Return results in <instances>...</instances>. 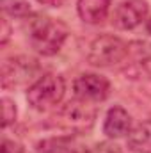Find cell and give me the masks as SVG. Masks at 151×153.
<instances>
[{"label": "cell", "instance_id": "cell-1", "mask_svg": "<svg viewBox=\"0 0 151 153\" xmlns=\"http://www.w3.org/2000/svg\"><path fill=\"white\" fill-rule=\"evenodd\" d=\"M66 38L68 27L59 20L36 14L29 23V41L32 48L44 57L55 55L62 48Z\"/></svg>", "mask_w": 151, "mask_h": 153}, {"label": "cell", "instance_id": "cell-2", "mask_svg": "<svg viewBox=\"0 0 151 153\" xmlns=\"http://www.w3.org/2000/svg\"><path fill=\"white\" fill-rule=\"evenodd\" d=\"M94 119H96L94 103L82 98H75L68 102L53 116V123L59 128L68 130L71 134H84L91 130V126L94 125Z\"/></svg>", "mask_w": 151, "mask_h": 153}, {"label": "cell", "instance_id": "cell-3", "mask_svg": "<svg viewBox=\"0 0 151 153\" xmlns=\"http://www.w3.org/2000/svg\"><path fill=\"white\" fill-rule=\"evenodd\" d=\"M64 93H66L64 78L55 73H46L29 87L27 102L34 111L44 112V111H50L52 107L59 105L61 100L64 98Z\"/></svg>", "mask_w": 151, "mask_h": 153}, {"label": "cell", "instance_id": "cell-4", "mask_svg": "<svg viewBox=\"0 0 151 153\" xmlns=\"http://www.w3.org/2000/svg\"><path fill=\"white\" fill-rule=\"evenodd\" d=\"M128 57V45L123 39L110 36V34H101L94 38L89 45L87 52V61L89 64L96 68H110L114 64H119Z\"/></svg>", "mask_w": 151, "mask_h": 153}, {"label": "cell", "instance_id": "cell-5", "mask_svg": "<svg viewBox=\"0 0 151 153\" xmlns=\"http://www.w3.org/2000/svg\"><path fill=\"white\" fill-rule=\"evenodd\" d=\"M41 76L43 75L38 61L30 57H11L2 64V85L5 89L32 85Z\"/></svg>", "mask_w": 151, "mask_h": 153}, {"label": "cell", "instance_id": "cell-6", "mask_svg": "<svg viewBox=\"0 0 151 153\" xmlns=\"http://www.w3.org/2000/svg\"><path fill=\"white\" fill-rule=\"evenodd\" d=\"M148 11L150 5L146 0H124L115 7L112 23L121 30H132L146 20Z\"/></svg>", "mask_w": 151, "mask_h": 153}, {"label": "cell", "instance_id": "cell-7", "mask_svg": "<svg viewBox=\"0 0 151 153\" xmlns=\"http://www.w3.org/2000/svg\"><path fill=\"white\" fill-rule=\"evenodd\" d=\"M73 91L76 98L87 102H103L110 93V82L96 73H84L73 82Z\"/></svg>", "mask_w": 151, "mask_h": 153}, {"label": "cell", "instance_id": "cell-8", "mask_svg": "<svg viewBox=\"0 0 151 153\" xmlns=\"http://www.w3.org/2000/svg\"><path fill=\"white\" fill-rule=\"evenodd\" d=\"M103 132L110 139H119V137L128 135L132 132V116L119 105L109 109V112L105 116V123H103Z\"/></svg>", "mask_w": 151, "mask_h": 153}, {"label": "cell", "instance_id": "cell-9", "mask_svg": "<svg viewBox=\"0 0 151 153\" xmlns=\"http://www.w3.org/2000/svg\"><path fill=\"white\" fill-rule=\"evenodd\" d=\"M110 9V0H78L76 11L82 22L98 25L101 23Z\"/></svg>", "mask_w": 151, "mask_h": 153}, {"label": "cell", "instance_id": "cell-10", "mask_svg": "<svg viewBox=\"0 0 151 153\" xmlns=\"http://www.w3.org/2000/svg\"><path fill=\"white\" fill-rule=\"evenodd\" d=\"M128 148L135 153H151V119L132 128L128 134Z\"/></svg>", "mask_w": 151, "mask_h": 153}, {"label": "cell", "instance_id": "cell-11", "mask_svg": "<svg viewBox=\"0 0 151 153\" xmlns=\"http://www.w3.org/2000/svg\"><path fill=\"white\" fill-rule=\"evenodd\" d=\"M39 153H76V144L71 135L48 137L38 143Z\"/></svg>", "mask_w": 151, "mask_h": 153}, {"label": "cell", "instance_id": "cell-12", "mask_svg": "<svg viewBox=\"0 0 151 153\" xmlns=\"http://www.w3.org/2000/svg\"><path fill=\"white\" fill-rule=\"evenodd\" d=\"M128 55L135 61V64L151 78V43L148 41H133L128 45Z\"/></svg>", "mask_w": 151, "mask_h": 153}, {"label": "cell", "instance_id": "cell-13", "mask_svg": "<svg viewBox=\"0 0 151 153\" xmlns=\"http://www.w3.org/2000/svg\"><path fill=\"white\" fill-rule=\"evenodd\" d=\"M2 9L5 14H11L14 18H25L30 14V7L23 0H2Z\"/></svg>", "mask_w": 151, "mask_h": 153}, {"label": "cell", "instance_id": "cell-14", "mask_svg": "<svg viewBox=\"0 0 151 153\" xmlns=\"http://www.w3.org/2000/svg\"><path fill=\"white\" fill-rule=\"evenodd\" d=\"M0 103H2V126L5 128L16 121V105L9 98H2Z\"/></svg>", "mask_w": 151, "mask_h": 153}, {"label": "cell", "instance_id": "cell-15", "mask_svg": "<svg viewBox=\"0 0 151 153\" xmlns=\"http://www.w3.org/2000/svg\"><path fill=\"white\" fill-rule=\"evenodd\" d=\"M89 153H121V150H119L117 144H114V143H110V141H105V143L96 144Z\"/></svg>", "mask_w": 151, "mask_h": 153}, {"label": "cell", "instance_id": "cell-16", "mask_svg": "<svg viewBox=\"0 0 151 153\" xmlns=\"http://www.w3.org/2000/svg\"><path fill=\"white\" fill-rule=\"evenodd\" d=\"M2 153H21V146L14 141H7L4 139L2 143Z\"/></svg>", "mask_w": 151, "mask_h": 153}, {"label": "cell", "instance_id": "cell-17", "mask_svg": "<svg viewBox=\"0 0 151 153\" xmlns=\"http://www.w3.org/2000/svg\"><path fill=\"white\" fill-rule=\"evenodd\" d=\"M43 5H50V7H61L62 4H66L68 0H38Z\"/></svg>", "mask_w": 151, "mask_h": 153}, {"label": "cell", "instance_id": "cell-18", "mask_svg": "<svg viewBox=\"0 0 151 153\" xmlns=\"http://www.w3.org/2000/svg\"><path fill=\"white\" fill-rule=\"evenodd\" d=\"M9 32H11V29H9V25H7V22H5V20H2V45H5V43H7Z\"/></svg>", "mask_w": 151, "mask_h": 153}, {"label": "cell", "instance_id": "cell-19", "mask_svg": "<svg viewBox=\"0 0 151 153\" xmlns=\"http://www.w3.org/2000/svg\"><path fill=\"white\" fill-rule=\"evenodd\" d=\"M146 27H148V32L151 34V18L148 20V23H146Z\"/></svg>", "mask_w": 151, "mask_h": 153}]
</instances>
